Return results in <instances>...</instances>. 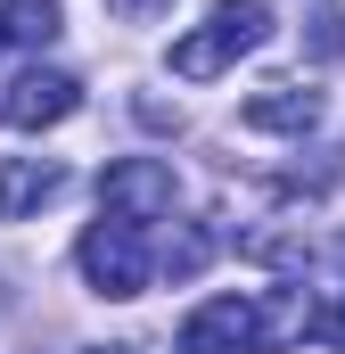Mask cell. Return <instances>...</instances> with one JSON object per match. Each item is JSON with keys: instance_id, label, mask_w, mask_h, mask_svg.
<instances>
[{"instance_id": "6da1fadb", "label": "cell", "mask_w": 345, "mask_h": 354, "mask_svg": "<svg viewBox=\"0 0 345 354\" xmlns=\"http://www.w3.org/2000/svg\"><path fill=\"white\" fill-rule=\"evenodd\" d=\"M304 322H313L304 297H279V305H263V297H206L181 322V354H271Z\"/></svg>"}, {"instance_id": "7a4b0ae2", "label": "cell", "mask_w": 345, "mask_h": 354, "mask_svg": "<svg viewBox=\"0 0 345 354\" xmlns=\"http://www.w3.org/2000/svg\"><path fill=\"white\" fill-rule=\"evenodd\" d=\"M263 41H271V0H214V8H206V25L172 41V75L214 83L222 66H239V58L263 50Z\"/></svg>"}, {"instance_id": "3957f363", "label": "cell", "mask_w": 345, "mask_h": 354, "mask_svg": "<svg viewBox=\"0 0 345 354\" xmlns=\"http://www.w3.org/2000/svg\"><path fill=\"white\" fill-rule=\"evenodd\" d=\"M75 256H83V280L99 288V297H140L148 272H157L148 264V223H124V214H99Z\"/></svg>"}, {"instance_id": "277c9868", "label": "cell", "mask_w": 345, "mask_h": 354, "mask_svg": "<svg viewBox=\"0 0 345 354\" xmlns=\"http://www.w3.org/2000/svg\"><path fill=\"white\" fill-rule=\"evenodd\" d=\"M172 198H181V181H172L165 157H115V165L99 174V206L124 214V223H165Z\"/></svg>"}, {"instance_id": "5b68a950", "label": "cell", "mask_w": 345, "mask_h": 354, "mask_svg": "<svg viewBox=\"0 0 345 354\" xmlns=\"http://www.w3.org/2000/svg\"><path fill=\"white\" fill-rule=\"evenodd\" d=\"M83 107V83L75 75H58V66H33V75H17L8 99H0V115L8 124H25V132H41V124H66Z\"/></svg>"}, {"instance_id": "8992f818", "label": "cell", "mask_w": 345, "mask_h": 354, "mask_svg": "<svg viewBox=\"0 0 345 354\" xmlns=\"http://www.w3.org/2000/svg\"><path fill=\"white\" fill-rule=\"evenodd\" d=\"M58 189H66V165H58V157H0V223L50 206Z\"/></svg>"}, {"instance_id": "52a82bcc", "label": "cell", "mask_w": 345, "mask_h": 354, "mask_svg": "<svg viewBox=\"0 0 345 354\" xmlns=\"http://www.w3.org/2000/svg\"><path fill=\"white\" fill-rule=\"evenodd\" d=\"M247 124L255 132H313L321 124V91H304V83H271L247 99Z\"/></svg>"}, {"instance_id": "ba28073f", "label": "cell", "mask_w": 345, "mask_h": 354, "mask_svg": "<svg viewBox=\"0 0 345 354\" xmlns=\"http://www.w3.org/2000/svg\"><path fill=\"white\" fill-rule=\"evenodd\" d=\"M0 25H8V41H58L66 8H58V0H8V8H0Z\"/></svg>"}, {"instance_id": "9c48e42d", "label": "cell", "mask_w": 345, "mask_h": 354, "mask_svg": "<svg viewBox=\"0 0 345 354\" xmlns=\"http://www.w3.org/2000/svg\"><path fill=\"white\" fill-rule=\"evenodd\" d=\"M304 338L345 346V288H321V297H313V322H304Z\"/></svg>"}, {"instance_id": "30bf717a", "label": "cell", "mask_w": 345, "mask_h": 354, "mask_svg": "<svg viewBox=\"0 0 345 354\" xmlns=\"http://www.w3.org/2000/svg\"><path fill=\"white\" fill-rule=\"evenodd\" d=\"M313 58H345V8H321L313 17Z\"/></svg>"}, {"instance_id": "8fae6325", "label": "cell", "mask_w": 345, "mask_h": 354, "mask_svg": "<svg viewBox=\"0 0 345 354\" xmlns=\"http://www.w3.org/2000/svg\"><path fill=\"white\" fill-rule=\"evenodd\" d=\"M206 256H214V239H206V231H189V239H181V248L165 256V272H172V280H189V272L206 264Z\"/></svg>"}, {"instance_id": "7c38bea8", "label": "cell", "mask_w": 345, "mask_h": 354, "mask_svg": "<svg viewBox=\"0 0 345 354\" xmlns=\"http://www.w3.org/2000/svg\"><path fill=\"white\" fill-rule=\"evenodd\" d=\"M115 17H157V8H172V0H107Z\"/></svg>"}, {"instance_id": "4fadbf2b", "label": "cell", "mask_w": 345, "mask_h": 354, "mask_svg": "<svg viewBox=\"0 0 345 354\" xmlns=\"http://www.w3.org/2000/svg\"><path fill=\"white\" fill-rule=\"evenodd\" d=\"M90 354H132V346H90Z\"/></svg>"}, {"instance_id": "5bb4252c", "label": "cell", "mask_w": 345, "mask_h": 354, "mask_svg": "<svg viewBox=\"0 0 345 354\" xmlns=\"http://www.w3.org/2000/svg\"><path fill=\"white\" fill-rule=\"evenodd\" d=\"M0 50H8V25H0Z\"/></svg>"}]
</instances>
